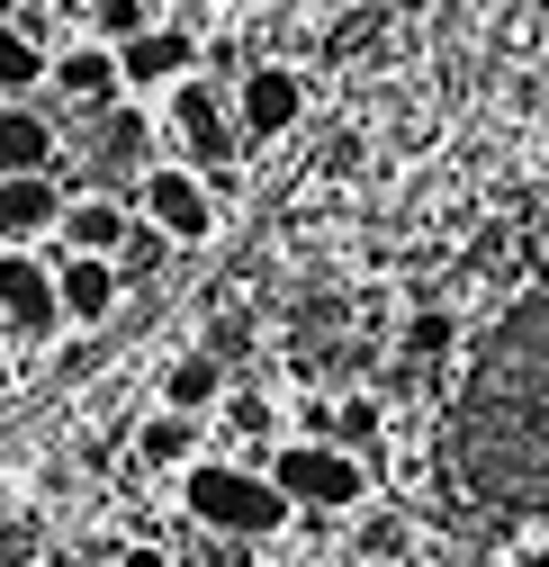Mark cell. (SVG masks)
I'll return each instance as SVG.
<instances>
[{
    "mask_svg": "<svg viewBox=\"0 0 549 567\" xmlns=\"http://www.w3.org/2000/svg\"><path fill=\"white\" fill-rule=\"evenodd\" d=\"M450 468L477 505L549 514V289H531L477 342L450 405Z\"/></svg>",
    "mask_w": 549,
    "mask_h": 567,
    "instance_id": "obj_1",
    "label": "cell"
},
{
    "mask_svg": "<svg viewBox=\"0 0 549 567\" xmlns=\"http://www.w3.org/2000/svg\"><path fill=\"white\" fill-rule=\"evenodd\" d=\"M180 505H189V523H208L217 540H244V549L280 540L298 523V505L261 477V460H189L180 468Z\"/></svg>",
    "mask_w": 549,
    "mask_h": 567,
    "instance_id": "obj_2",
    "label": "cell"
},
{
    "mask_svg": "<svg viewBox=\"0 0 549 567\" xmlns=\"http://www.w3.org/2000/svg\"><path fill=\"white\" fill-rule=\"evenodd\" d=\"M261 477L280 486L298 514H352V505H370V460L342 451V442H324V433L270 442V451H261Z\"/></svg>",
    "mask_w": 549,
    "mask_h": 567,
    "instance_id": "obj_3",
    "label": "cell"
},
{
    "mask_svg": "<svg viewBox=\"0 0 549 567\" xmlns=\"http://www.w3.org/2000/svg\"><path fill=\"white\" fill-rule=\"evenodd\" d=\"M135 217L172 244H208L217 235V189L189 163H154V172H135Z\"/></svg>",
    "mask_w": 549,
    "mask_h": 567,
    "instance_id": "obj_4",
    "label": "cell"
},
{
    "mask_svg": "<svg viewBox=\"0 0 549 567\" xmlns=\"http://www.w3.org/2000/svg\"><path fill=\"white\" fill-rule=\"evenodd\" d=\"M0 333H10V342H54V333H63L54 252H37V244H10V252H0Z\"/></svg>",
    "mask_w": 549,
    "mask_h": 567,
    "instance_id": "obj_5",
    "label": "cell"
},
{
    "mask_svg": "<svg viewBox=\"0 0 549 567\" xmlns=\"http://www.w3.org/2000/svg\"><path fill=\"white\" fill-rule=\"evenodd\" d=\"M172 135H180V163L189 172H226V154L244 145V135H235V100L208 82V73H180L172 82V117H163Z\"/></svg>",
    "mask_w": 549,
    "mask_h": 567,
    "instance_id": "obj_6",
    "label": "cell"
},
{
    "mask_svg": "<svg viewBox=\"0 0 549 567\" xmlns=\"http://www.w3.org/2000/svg\"><path fill=\"white\" fill-rule=\"evenodd\" d=\"M226 100H235V135L244 145H270V135H289L307 117V73L298 63H244Z\"/></svg>",
    "mask_w": 549,
    "mask_h": 567,
    "instance_id": "obj_7",
    "label": "cell"
},
{
    "mask_svg": "<svg viewBox=\"0 0 549 567\" xmlns=\"http://www.w3.org/2000/svg\"><path fill=\"white\" fill-rule=\"evenodd\" d=\"M198 54H208V45H198L189 28L154 19L145 37H126V45H117V82H126V91H172L180 73H198Z\"/></svg>",
    "mask_w": 549,
    "mask_h": 567,
    "instance_id": "obj_8",
    "label": "cell"
},
{
    "mask_svg": "<svg viewBox=\"0 0 549 567\" xmlns=\"http://www.w3.org/2000/svg\"><path fill=\"white\" fill-rule=\"evenodd\" d=\"M45 91L73 100V109H108V100H126V82H117V45H100V37L54 45V54H45Z\"/></svg>",
    "mask_w": 549,
    "mask_h": 567,
    "instance_id": "obj_9",
    "label": "cell"
},
{
    "mask_svg": "<svg viewBox=\"0 0 549 567\" xmlns=\"http://www.w3.org/2000/svg\"><path fill=\"white\" fill-rule=\"evenodd\" d=\"M54 298H63V324H108L126 279L108 252H54Z\"/></svg>",
    "mask_w": 549,
    "mask_h": 567,
    "instance_id": "obj_10",
    "label": "cell"
},
{
    "mask_svg": "<svg viewBox=\"0 0 549 567\" xmlns=\"http://www.w3.org/2000/svg\"><path fill=\"white\" fill-rule=\"evenodd\" d=\"M63 217V181L54 172H10L0 181V252L10 244H45Z\"/></svg>",
    "mask_w": 549,
    "mask_h": 567,
    "instance_id": "obj_11",
    "label": "cell"
},
{
    "mask_svg": "<svg viewBox=\"0 0 549 567\" xmlns=\"http://www.w3.org/2000/svg\"><path fill=\"white\" fill-rule=\"evenodd\" d=\"M54 154H63L54 109H37V91L28 100H0V181H10V172H54Z\"/></svg>",
    "mask_w": 549,
    "mask_h": 567,
    "instance_id": "obj_12",
    "label": "cell"
},
{
    "mask_svg": "<svg viewBox=\"0 0 549 567\" xmlns=\"http://www.w3.org/2000/svg\"><path fill=\"white\" fill-rule=\"evenodd\" d=\"M54 244H63V252H117V244H126V198H108V189H63Z\"/></svg>",
    "mask_w": 549,
    "mask_h": 567,
    "instance_id": "obj_13",
    "label": "cell"
},
{
    "mask_svg": "<svg viewBox=\"0 0 549 567\" xmlns=\"http://www.w3.org/2000/svg\"><path fill=\"white\" fill-rule=\"evenodd\" d=\"M189 460H198V414L154 405L145 423H135V468H189Z\"/></svg>",
    "mask_w": 549,
    "mask_h": 567,
    "instance_id": "obj_14",
    "label": "cell"
},
{
    "mask_svg": "<svg viewBox=\"0 0 549 567\" xmlns=\"http://www.w3.org/2000/svg\"><path fill=\"white\" fill-rule=\"evenodd\" d=\"M217 396H226V361L217 351H180V361L163 370V405L172 414H217Z\"/></svg>",
    "mask_w": 549,
    "mask_h": 567,
    "instance_id": "obj_15",
    "label": "cell"
},
{
    "mask_svg": "<svg viewBox=\"0 0 549 567\" xmlns=\"http://www.w3.org/2000/svg\"><path fill=\"white\" fill-rule=\"evenodd\" d=\"M45 37L28 28V19H0V100H28V91H45Z\"/></svg>",
    "mask_w": 549,
    "mask_h": 567,
    "instance_id": "obj_16",
    "label": "cell"
},
{
    "mask_svg": "<svg viewBox=\"0 0 549 567\" xmlns=\"http://www.w3.org/2000/svg\"><path fill=\"white\" fill-rule=\"evenodd\" d=\"M163 10H154V0H91V28L82 37H100V45H126V37H145Z\"/></svg>",
    "mask_w": 549,
    "mask_h": 567,
    "instance_id": "obj_17",
    "label": "cell"
},
{
    "mask_svg": "<svg viewBox=\"0 0 549 567\" xmlns=\"http://www.w3.org/2000/svg\"><path fill=\"white\" fill-rule=\"evenodd\" d=\"M442 351H459V316L450 307H415L405 316V361H442Z\"/></svg>",
    "mask_w": 549,
    "mask_h": 567,
    "instance_id": "obj_18",
    "label": "cell"
},
{
    "mask_svg": "<svg viewBox=\"0 0 549 567\" xmlns=\"http://www.w3.org/2000/svg\"><path fill=\"white\" fill-rule=\"evenodd\" d=\"M163 252H172V235H154V226H145V217H126V244H117V252H108V261H117V279H135V270H154V261H163Z\"/></svg>",
    "mask_w": 549,
    "mask_h": 567,
    "instance_id": "obj_19",
    "label": "cell"
},
{
    "mask_svg": "<svg viewBox=\"0 0 549 567\" xmlns=\"http://www.w3.org/2000/svg\"><path fill=\"white\" fill-rule=\"evenodd\" d=\"M226 405V423H235V442H270V405L261 396H217Z\"/></svg>",
    "mask_w": 549,
    "mask_h": 567,
    "instance_id": "obj_20",
    "label": "cell"
},
{
    "mask_svg": "<svg viewBox=\"0 0 549 567\" xmlns=\"http://www.w3.org/2000/svg\"><path fill=\"white\" fill-rule=\"evenodd\" d=\"M396 549H405V523L396 514H370L361 523V558H396Z\"/></svg>",
    "mask_w": 549,
    "mask_h": 567,
    "instance_id": "obj_21",
    "label": "cell"
},
{
    "mask_svg": "<svg viewBox=\"0 0 549 567\" xmlns=\"http://www.w3.org/2000/svg\"><path fill=\"white\" fill-rule=\"evenodd\" d=\"M108 567H172V549H163V540H126Z\"/></svg>",
    "mask_w": 549,
    "mask_h": 567,
    "instance_id": "obj_22",
    "label": "cell"
},
{
    "mask_svg": "<svg viewBox=\"0 0 549 567\" xmlns=\"http://www.w3.org/2000/svg\"><path fill=\"white\" fill-rule=\"evenodd\" d=\"M0 19H19V0H0Z\"/></svg>",
    "mask_w": 549,
    "mask_h": 567,
    "instance_id": "obj_23",
    "label": "cell"
},
{
    "mask_svg": "<svg viewBox=\"0 0 549 567\" xmlns=\"http://www.w3.org/2000/svg\"><path fill=\"white\" fill-rule=\"evenodd\" d=\"M0 351H10V333H0Z\"/></svg>",
    "mask_w": 549,
    "mask_h": 567,
    "instance_id": "obj_24",
    "label": "cell"
},
{
    "mask_svg": "<svg viewBox=\"0 0 549 567\" xmlns=\"http://www.w3.org/2000/svg\"><path fill=\"white\" fill-rule=\"evenodd\" d=\"M154 10H172V0H154Z\"/></svg>",
    "mask_w": 549,
    "mask_h": 567,
    "instance_id": "obj_25",
    "label": "cell"
}]
</instances>
